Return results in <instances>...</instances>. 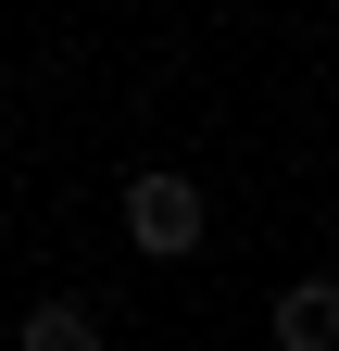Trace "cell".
<instances>
[{"label":"cell","mask_w":339,"mask_h":351,"mask_svg":"<svg viewBox=\"0 0 339 351\" xmlns=\"http://www.w3.org/2000/svg\"><path fill=\"white\" fill-rule=\"evenodd\" d=\"M201 226H214V201H201L189 176H126V239L139 251L176 263V251H201Z\"/></svg>","instance_id":"obj_1"},{"label":"cell","mask_w":339,"mask_h":351,"mask_svg":"<svg viewBox=\"0 0 339 351\" xmlns=\"http://www.w3.org/2000/svg\"><path fill=\"white\" fill-rule=\"evenodd\" d=\"M277 351H339V276L277 289Z\"/></svg>","instance_id":"obj_2"},{"label":"cell","mask_w":339,"mask_h":351,"mask_svg":"<svg viewBox=\"0 0 339 351\" xmlns=\"http://www.w3.org/2000/svg\"><path fill=\"white\" fill-rule=\"evenodd\" d=\"M13 351H113V326L89 314V301H25V326H13Z\"/></svg>","instance_id":"obj_3"}]
</instances>
